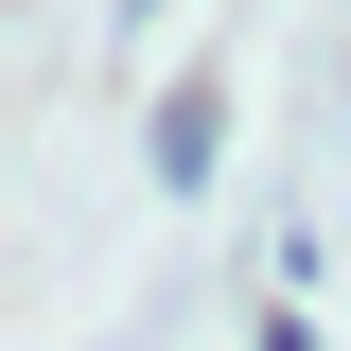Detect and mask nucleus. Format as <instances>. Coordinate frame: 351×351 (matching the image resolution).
Here are the masks:
<instances>
[{
  "label": "nucleus",
  "instance_id": "obj_1",
  "mask_svg": "<svg viewBox=\"0 0 351 351\" xmlns=\"http://www.w3.org/2000/svg\"><path fill=\"white\" fill-rule=\"evenodd\" d=\"M211 123H228L211 88H176V106H158V176H176V193H193V176H211Z\"/></svg>",
  "mask_w": 351,
  "mask_h": 351
}]
</instances>
